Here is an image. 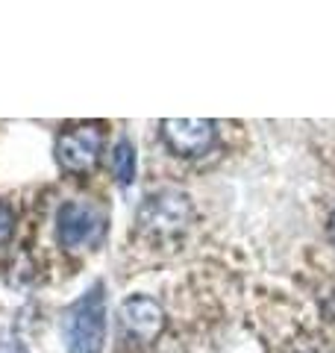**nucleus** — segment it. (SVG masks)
Masks as SVG:
<instances>
[{
	"label": "nucleus",
	"instance_id": "4",
	"mask_svg": "<svg viewBox=\"0 0 335 353\" xmlns=\"http://www.w3.org/2000/svg\"><path fill=\"white\" fill-rule=\"evenodd\" d=\"M100 150H103V127L97 121L77 124L56 139V162L68 174H88L97 165Z\"/></svg>",
	"mask_w": 335,
	"mask_h": 353
},
{
	"label": "nucleus",
	"instance_id": "8",
	"mask_svg": "<svg viewBox=\"0 0 335 353\" xmlns=\"http://www.w3.org/2000/svg\"><path fill=\"white\" fill-rule=\"evenodd\" d=\"M15 233V209L6 201H0V245H6Z\"/></svg>",
	"mask_w": 335,
	"mask_h": 353
},
{
	"label": "nucleus",
	"instance_id": "2",
	"mask_svg": "<svg viewBox=\"0 0 335 353\" xmlns=\"http://www.w3.org/2000/svg\"><path fill=\"white\" fill-rule=\"evenodd\" d=\"M194 221V206L185 192L162 189L148 194L139 206V230L153 239H174L183 236Z\"/></svg>",
	"mask_w": 335,
	"mask_h": 353
},
{
	"label": "nucleus",
	"instance_id": "1",
	"mask_svg": "<svg viewBox=\"0 0 335 353\" xmlns=\"http://www.w3.org/2000/svg\"><path fill=\"white\" fill-rule=\"evenodd\" d=\"M62 333L68 353H103L106 341V294L103 285L94 283L85 294L71 303L62 318Z\"/></svg>",
	"mask_w": 335,
	"mask_h": 353
},
{
	"label": "nucleus",
	"instance_id": "6",
	"mask_svg": "<svg viewBox=\"0 0 335 353\" xmlns=\"http://www.w3.org/2000/svg\"><path fill=\"white\" fill-rule=\"evenodd\" d=\"M121 327H124V333L130 339L141 341V345H150L165 330V309L156 297L132 294L121 303Z\"/></svg>",
	"mask_w": 335,
	"mask_h": 353
},
{
	"label": "nucleus",
	"instance_id": "3",
	"mask_svg": "<svg viewBox=\"0 0 335 353\" xmlns=\"http://www.w3.org/2000/svg\"><path fill=\"white\" fill-rule=\"evenodd\" d=\"M103 230H106V218L92 203L68 201L56 212V236H59V245L68 250H83L97 245L103 239Z\"/></svg>",
	"mask_w": 335,
	"mask_h": 353
},
{
	"label": "nucleus",
	"instance_id": "5",
	"mask_svg": "<svg viewBox=\"0 0 335 353\" xmlns=\"http://www.w3.org/2000/svg\"><path fill=\"white\" fill-rule=\"evenodd\" d=\"M162 141L176 157H203L215 145V124L209 118H165L159 124Z\"/></svg>",
	"mask_w": 335,
	"mask_h": 353
},
{
	"label": "nucleus",
	"instance_id": "9",
	"mask_svg": "<svg viewBox=\"0 0 335 353\" xmlns=\"http://www.w3.org/2000/svg\"><path fill=\"white\" fill-rule=\"evenodd\" d=\"M329 239L335 241V212H332V218H329Z\"/></svg>",
	"mask_w": 335,
	"mask_h": 353
},
{
	"label": "nucleus",
	"instance_id": "7",
	"mask_svg": "<svg viewBox=\"0 0 335 353\" xmlns=\"http://www.w3.org/2000/svg\"><path fill=\"white\" fill-rule=\"evenodd\" d=\"M112 174L118 176L121 185H130L136 180V148H132V141L121 139L115 148H112Z\"/></svg>",
	"mask_w": 335,
	"mask_h": 353
}]
</instances>
